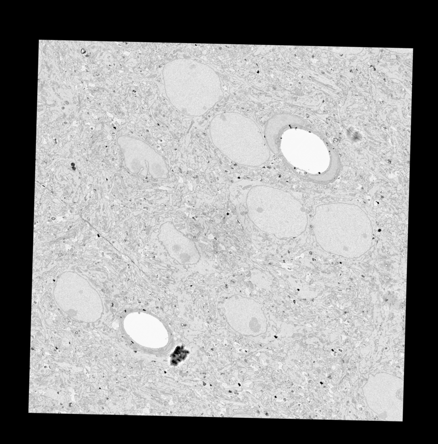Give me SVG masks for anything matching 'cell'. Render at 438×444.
I'll return each mask as SVG.
<instances>
[{
    "label": "cell",
    "mask_w": 438,
    "mask_h": 444,
    "mask_svg": "<svg viewBox=\"0 0 438 444\" xmlns=\"http://www.w3.org/2000/svg\"><path fill=\"white\" fill-rule=\"evenodd\" d=\"M167 86L186 90L203 109L213 106L222 96L218 74L210 66L188 59L168 63L163 70Z\"/></svg>",
    "instance_id": "2"
},
{
    "label": "cell",
    "mask_w": 438,
    "mask_h": 444,
    "mask_svg": "<svg viewBox=\"0 0 438 444\" xmlns=\"http://www.w3.org/2000/svg\"><path fill=\"white\" fill-rule=\"evenodd\" d=\"M224 308L227 322L236 331L247 335L263 333L266 319L254 300L235 295L225 301Z\"/></svg>",
    "instance_id": "4"
},
{
    "label": "cell",
    "mask_w": 438,
    "mask_h": 444,
    "mask_svg": "<svg viewBox=\"0 0 438 444\" xmlns=\"http://www.w3.org/2000/svg\"><path fill=\"white\" fill-rule=\"evenodd\" d=\"M269 199L251 206L256 214L268 218L272 224L269 233L279 238H289L300 235L306 228L307 215L300 202L288 192L271 188Z\"/></svg>",
    "instance_id": "3"
},
{
    "label": "cell",
    "mask_w": 438,
    "mask_h": 444,
    "mask_svg": "<svg viewBox=\"0 0 438 444\" xmlns=\"http://www.w3.org/2000/svg\"><path fill=\"white\" fill-rule=\"evenodd\" d=\"M313 223L318 243L328 253L354 258L372 247L371 221L357 205L334 203L318 206Z\"/></svg>",
    "instance_id": "1"
}]
</instances>
